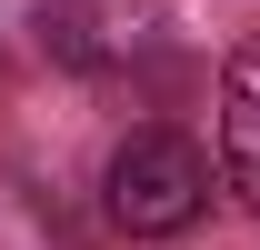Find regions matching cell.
<instances>
[{
    "label": "cell",
    "instance_id": "obj_2",
    "mask_svg": "<svg viewBox=\"0 0 260 250\" xmlns=\"http://www.w3.org/2000/svg\"><path fill=\"white\" fill-rule=\"evenodd\" d=\"M220 180L260 210V40H240L220 70Z\"/></svg>",
    "mask_w": 260,
    "mask_h": 250
},
{
    "label": "cell",
    "instance_id": "obj_1",
    "mask_svg": "<svg viewBox=\"0 0 260 250\" xmlns=\"http://www.w3.org/2000/svg\"><path fill=\"white\" fill-rule=\"evenodd\" d=\"M210 210V160L180 140V130H130L110 150V220L130 240H170Z\"/></svg>",
    "mask_w": 260,
    "mask_h": 250
}]
</instances>
